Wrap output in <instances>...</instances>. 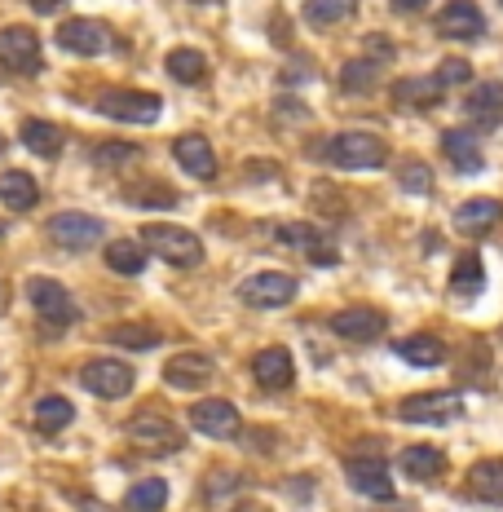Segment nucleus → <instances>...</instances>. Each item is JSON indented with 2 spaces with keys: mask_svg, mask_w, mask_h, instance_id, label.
<instances>
[{
  "mask_svg": "<svg viewBox=\"0 0 503 512\" xmlns=\"http://www.w3.org/2000/svg\"><path fill=\"white\" fill-rule=\"evenodd\" d=\"M142 248L155 252L159 261L177 265V270H195L203 261V239L181 226H168V221H151V226L142 230Z\"/></svg>",
  "mask_w": 503,
  "mask_h": 512,
  "instance_id": "nucleus-1",
  "label": "nucleus"
},
{
  "mask_svg": "<svg viewBox=\"0 0 503 512\" xmlns=\"http://www.w3.org/2000/svg\"><path fill=\"white\" fill-rule=\"evenodd\" d=\"M323 155L336 168L362 173V168H384V164H389V142L376 137V133H362V128H353V133H336V137H331Z\"/></svg>",
  "mask_w": 503,
  "mask_h": 512,
  "instance_id": "nucleus-2",
  "label": "nucleus"
},
{
  "mask_svg": "<svg viewBox=\"0 0 503 512\" xmlns=\"http://www.w3.org/2000/svg\"><path fill=\"white\" fill-rule=\"evenodd\" d=\"M27 301L36 309L40 318H45V327H67L80 318V305L71 301V292L62 287L58 279H49V274H31L27 279Z\"/></svg>",
  "mask_w": 503,
  "mask_h": 512,
  "instance_id": "nucleus-3",
  "label": "nucleus"
},
{
  "mask_svg": "<svg viewBox=\"0 0 503 512\" xmlns=\"http://www.w3.org/2000/svg\"><path fill=\"white\" fill-rule=\"evenodd\" d=\"M0 67H5L9 76H36V71L45 67V53H40L36 31L23 27V23L0 31Z\"/></svg>",
  "mask_w": 503,
  "mask_h": 512,
  "instance_id": "nucleus-4",
  "label": "nucleus"
},
{
  "mask_svg": "<svg viewBox=\"0 0 503 512\" xmlns=\"http://www.w3.org/2000/svg\"><path fill=\"white\" fill-rule=\"evenodd\" d=\"M124 433L142 455H173L186 446V433L173 420H164V415H137V420L124 424Z\"/></svg>",
  "mask_w": 503,
  "mask_h": 512,
  "instance_id": "nucleus-5",
  "label": "nucleus"
},
{
  "mask_svg": "<svg viewBox=\"0 0 503 512\" xmlns=\"http://www.w3.org/2000/svg\"><path fill=\"white\" fill-rule=\"evenodd\" d=\"M98 111L106 120H120V124H155L164 102L146 89H111L98 98Z\"/></svg>",
  "mask_w": 503,
  "mask_h": 512,
  "instance_id": "nucleus-6",
  "label": "nucleus"
},
{
  "mask_svg": "<svg viewBox=\"0 0 503 512\" xmlns=\"http://www.w3.org/2000/svg\"><path fill=\"white\" fill-rule=\"evenodd\" d=\"M239 301L252 309H283L296 301V279L283 270H261L239 283Z\"/></svg>",
  "mask_w": 503,
  "mask_h": 512,
  "instance_id": "nucleus-7",
  "label": "nucleus"
},
{
  "mask_svg": "<svg viewBox=\"0 0 503 512\" xmlns=\"http://www.w3.org/2000/svg\"><path fill=\"white\" fill-rule=\"evenodd\" d=\"M133 380H137L133 367H128V362H115V358H93L80 367V384L93 393V398H106V402L128 398Z\"/></svg>",
  "mask_w": 503,
  "mask_h": 512,
  "instance_id": "nucleus-8",
  "label": "nucleus"
},
{
  "mask_svg": "<svg viewBox=\"0 0 503 512\" xmlns=\"http://www.w3.org/2000/svg\"><path fill=\"white\" fill-rule=\"evenodd\" d=\"M398 415L406 424H451L464 415V398L451 389H442V393H415V398H406Z\"/></svg>",
  "mask_w": 503,
  "mask_h": 512,
  "instance_id": "nucleus-9",
  "label": "nucleus"
},
{
  "mask_svg": "<svg viewBox=\"0 0 503 512\" xmlns=\"http://www.w3.org/2000/svg\"><path fill=\"white\" fill-rule=\"evenodd\" d=\"M58 45L76 58H98V53L111 49V27L98 23V18H67L58 27Z\"/></svg>",
  "mask_w": 503,
  "mask_h": 512,
  "instance_id": "nucleus-10",
  "label": "nucleus"
},
{
  "mask_svg": "<svg viewBox=\"0 0 503 512\" xmlns=\"http://www.w3.org/2000/svg\"><path fill=\"white\" fill-rule=\"evenodd\" d=\"M239 407L226 398H203L190 407V429L203 433V437H217V442H226V437H239Z\"/></svg>",
  "mask_w": 503,
  "mask_h": 512,
  "instance_id": "nucleus-11",
  "label": "nucleus"
},
{
  "mask_svg": "<svg viewBox=\"0 0 503 512\" xmlns=\"http://www.w3.org/2000/svg\"><path fill=\"white\" fill-rule=\"evenodd\" d=\"M274 239L283 243V248L305 252L309 261H318V265H336V261H340V256H336V243H331L327 234L314 226V221H287V226L274 230Z\"/></svg>",
  "mask_w": 503,
  "mask_h": 512,
  "instance_id": "nucleus-12",
  "label": "nucleus"
},
{
  "mask_svg": "<svg viewBox=\"0 0 503 512\" xmlns=\"http://www.w3.org/2000/svg\"><path fill=\"white\" fill-rule=\"evenodd\" d=\"M49 239L58 248H71V252H84V248H98L102 243V221L89 217V212H58L49 221Z\"/></svg>",
  "mask_w": 503,
  "mask_h": 512,
  "instance_id": "nucleus-13",
  "label": "nucleus"
},
{
  "mask_svg": "<svg viewBox=\"0 0 503 512\" xmlns=\"http://www.w3.org/2000/svg\"><path fill=\"white\" fill-rule=\"evenodd\" d=\"M437 36L446 40H477L486 36V14H481L477 0H446L437 9Z\"/></svg>",
  "mask_w": 503,
  "mask_h": 512,
  "instance_id": "nucleus-14",
  "label": "nucleus"
},
{
  "mask_svg": "<svg viewBox=\"0 0 503 512\" xmlns=\"http://www.w3.org/2000/svg\"><path fill=\"white\" fill-rule=\"evenodd\" d=\"M331 332L340 340H353V345H371V340L384 336V314L380 309H367V305L340 309V314L331 318Z\"/></svg>",
  "mask_w": 503,
  "mask_h": 512,
  "instance_id": "nucleus-15",
  "label": "nucleus"
},
{
  "mask_svg": "<svg viewBox=\"0 0 503 512\" xmlns=\"http://www.w3.org/2000/svg\"><path fill=\"white\" fill-rule=\"evenodd\" d=\"M164 380L173 384V389H181V393H199V389H208V380H212V358H208V354H199V349L173 354V362L164 367Z\"/></svg>",
  "mask_w": 503,
  "mask_h": 512,
  "instance_id": "nucleus-16",
  "label": "nucleus"
},
{
  "mask_svg": "<svg viewBox=\"0 0 503 512\" xmlns=\"http://www.w3.org/2000/svg\"><path fill=\"white\" fill-rule=\"evenodd\" d=\"M252 376H256V384H261V389H270V393L292 389L296 362H292V354H287V349L270 345V349H261V354L252 358Z\"/></svg>",
  "mask_w": 503,
  "mask_h": 512,
  "instance_id": "nucleus-17",
  "label": "nucleus"
},
{
  "mask_svg": "<svg viewBox=\"0 0 503 512\" xmlns=\"http://www.w3.org/2000/svg\"><path fill=\"white\" fill-rule=\"evenodd\" d=\"M173 155H177V164L186 168L190 177H199V181H212V177H217V155H212V142H208V137L181 133L177 142H173Z\"/></svg>",
  "mask_w": 503,
  "mask_h": 512,
  "instance_id": "nucleus-18",
  "label": "nucleus"
},
{
  "mask_svg": "<svg viewBox=\"0 0 503 512\" xmlns=\"http://www.w3.org/2000/svg\"><path fill=\"white\" fill-rule=\"evenodd\" d=\"M503 221V204L499 199H468V204L455 208V230L464 239H481Z\"/></svg>",
  "mask_w": 503,
  "mask_h": 512,
  "instance_id": "nucleus-19",
  "label": "nucleus"
},
{
  "mask_svg": "<svg viewBox=\"0 0 503 512\" xmlns=\"http://www.w3.org/2000/svg\"><path fill=\"white\" fill-rule=\"evenodd\" d=\"M464 111L473 115L477 128H499L503 124V80H477Z\"/></svg>",
  "mask_w": 503,
  "mask_h": 512,
  "instance_id": "nucleus-20",
  "label": "nucleus"
},
{
  "mask_svg": "<svg viewBox=\"0 0 503 512\" xmlns=\"http://www.w3.org/2000/svg\"><path fill=\"white\" fill-rule=\"evenodd\" d=\"M345 477H349V486L358 490V495L384 499V504L393 499V477H389V468H384L380 460H349L345 464Z\"/></svg>",
  "mask_w": 503,
  "mask_h": 512,
  "instance_id": "nucleus-21",
  "label": "nucleus"
},
{
  "mask_svg": "<svg viewBox=\"0 0 503 512\" xmlns=\"http://www.w3.org/2000/svg\"><path fill=\"white\" fill-rule=\"evenodd\" d=\"M442 98H446V84L437 76H411L393 84V102L415 106V111H433V106H442Z\"/></svg>",
  "mask_w": 503,
  "mask_h": 512,
  "instance_id": "nucleus-22",
  "label": "nucleus"
},
{
  "mask_svg": "<svg viewBox=\"0 0 503 512\" xmlns=\"http://www.w3.org/2000/svg\"><path fill=\"white\" fill-rule=\"evenodd\" d=\"M464 490L490 508H503V460H477L468 468Z\"/></svg>",
  "mask_w": 503,
  "mask_h": 512,
  "instance_id": "nucleus-23",
  "label": "nucleus"
},
{
  "mask_svg": "<svg viewBox=\"0 0 503 512\" xmlns=\"http://www.w3.org/2000/svg\"><path fill=\"white\" fill-rule=\"evenodd\" d=\"M442 151L446 159H451V168L455 173H481V146H477V137H473V128H446L442 133Z\"/></svg>",
  "mask_w": 503,
  "mask_h": 512,
  "instance_id": "nucleus-24",
  "label": "nucleus"
},
{
  "mask_svg": "<svg viewBox=\"0 0 503 512\" xmlns=\"http://www.w3.org/2000/svg\"><path fill=\"white\" fill-rule=\"evenodd\" d=\"M0 204L9 212H31L40 204V181L23 173V168H9V173H0Z\"/></svg>",
  "mask_w": 503,
  "mask_h": 512,
  "instance_id": "nucleus-25",
  "label": "nucleus"
},
{
  "mask_svg": "<svg viewBox=\"0 0 503 512\" xmlns=\"http://www.w3.org/2000/svg\"><path fill=\"white\" fill-rule=\"evenodd\" d=\"M398 464H402L406 477H415V482H437L446 468V455L437 451V446H406L398 455Z\"/></svg>",
  "mask_w": 503,
  "mask_h": 512,
  "instance_id": "nucleus-26",
  "label": "nucleus"
},
{
  "mask_svg": "<svg viewBox=\"0 0 503 512\" xmlns=\"http://www.w3.org/2000/svg\"><path fill=\"white\" fill-rule=\"evenodd\" d=\"M393 354L402 362H411V367H442L446 362V345L437 336H402L398 345H393Z\"/></svg>",
  "mask_w": 503,
  "mask_h": 512,
  "instance_id": "nucleus-27",
  "label": "nucleus"
},
{
  "mask_svg": "<svg viewBox=\"0 0 503 512\" xmlns=\"http://www.w3.org/2000/svg\"><path fill=\"white\" fill-rule=\"evenodd\" d=\"M31 420H36L40 433H62L71 420H76V407H71L62 393H45V398L31 407Z\"/></svg>",
  "mask_w": 503,
  "mask_h": 512,
  "instance_id": "nucleus-28",
  "label": "nucleus"
},
{
  "mask_svg": "<svg viewBox=\"0 0 503 512\" xmlns=\"http://www.w3.org/2000/svg\"><path fill=\"white\" fill-rule=\"evenodd\" d=\"M164 71L173 76L177 84H203L208 80V58H203L199 49H190V45H181V49H173L164 58Z\"/></svg>",
  "mask_w": 503,
  "mask_h": 512,
  "instance_id": "nucleus-29",
  "label": "nucleus"
},
{
  "mask_svg": "<svg viewBox=\"0 0 503 512\" xmlns=\"http://www.w3.org/2000/svg\"><path fill=\"white\" fill-rule=\"evenodd\" d=\"M23 146L27 151H36V155H45V159H53L67 146V133H62L58 124H49V120H27L23 124Z\"/></svg>",
  "mask_w": 503,
  "mask_h": 512,
  "instance_id": "nucleus-30",
  "label": "nucleus"
},
{
  "mask_svg": "<svg viewBox=\"0 0 503 512\" xmlns=\"http://www.w3.org/2000/svg\"><path fill=\"white\" fill-rule=\"evenodd\" d=\"M102 256L115 274H142L146 270V248L137 239H111Z\"/></svg>",
  "mask_w": 503,
  "mask_h": 512,
  "instance_id": "nucleus-31",
  "label": "nucleus"
},
{
  "mask_svg": "<svg viewBox=\"0 0 503 512\" xmlns=\"http://www.w3.org/2000/svg\"><path fill=\"white\" fill-rule=\"evenodd\" d=\"M481 287H486V265H481L477 252H464L451 270V292L455 296H477Z\"/></svg>",
  "mask_w": 503,
  "mask_h": 512,
  "instance_id": "nucleus-32",
  "label": "nucleus"
},
{
  "mask_svg": "<svg viewBox=\"0 0 503 512\" xmlns=\"http://www.w3.org/2000/svg\"><path fill=\"white\" fill-rule=\"evenodd\" d=\"M164 504H168V482H164V477H146V482H137L124 495L128 512H159Z\"/></svg>",
  "mask_w": 503,
  "mask_h": 512,
  "instance_id": "nucleus-33",
  "label": "nucleus"
},
{
  "mask_svg": "<svg viewBox=\"0 0 503 512\" xmlns=\"http://www.w3.org/2000/svg\"><path fill=\"white\" fill-rule=\"evenodd\" d=\"M353 9H358V0H309V5H305V23L318 27V31H327V27L345 23Z\"/></svg>",
  "mask_w": 503,
  "mask_h": 512,
  "instance_id": "nucleus-34",
  "label": "nucleus"
},
{
  "mask_svg": "<svg viewBox=\"0 0 503 512\" xmlns=\"http://www.w3.org/2000/svg\"><path fill=\"white\" fill-rule=\"evenodd\" d=\"M376 76H380V62L353 58V62L340 67V89H345V93H371V89H376Z\"/></svg>",
  "mask_w": 503,
  "mask_h": 512,
  "instance_id": "nucleus-35",
  "label": "nucleus"
},
{
  "mask_svg": "<svg viewBox=\"0 0 503 512\" xmlns=\"http://www.w3.org/2000/svg\"><path fill=\"white\" fill-rule=\"evenodd\" d=\"M106 336H111V345H124V349H155L159 345V332L146 323H115Z\"/></svg>",
  "mask_w": 503,
  "mask_h": 512,
  "instance_id": "nucleus-36",
  "label": "nucleus"
},
{
  "mask_svg": "<svg viewBox=\"0 0 503 512\" xmlns=\"http://www.w3.org/2000/svg\"><path fill=\"white\" fill-rule=\"evenodd\" d=\"M398 186L406 195H428V190H433V168L420 164V159H406L398 168Z\"/></svg>",
  "mask_w": 503,
  "mask_h": 512,
  "instance_id": "nucleus-37",
  "label": "nucleus"
},
{
  "mask_svg": "<svg viewBox=\"0 0 503 512\" xmlns=\"http://www.w3.org/2000/svg\"><path fill=\"white\" fill-rule=\"evenodd\" d=\"M124 199H128V204H137V208H173L177 204V190H168V186H159V181H151L146 190H124Z\"/></svg>",
  "mask_w": 503,
  "mask_h": 512,
  "instance_id": "nucleus-38",
  "label": "nucleus"
},
{
  "mask_svg": "<svg viewBox=\"0 0 503 512\" xmlns=\"http://www.w3.org/2000/svg\"><path fill=\"white\" fill-rule=\"evenodd\" d=\"M437 80L442 84H473V67H468L464 58H446L442 67H437Z\"/></svg>",
  "mask_w": 503,
  "mask_h": 512,
  "instance_id": "nucleus-39",
  "label": "nucleus"
},
{
  "mask_svg": "<svg viewBox=\"0 0 503 512\" xmlns=\"http://www.w3.org/2000/svg\"><path fill=\"white\" fill-rule=\"evenodd\" d=\"M98 164H133L137 159V146H128V142H106V146H98Z\"/></svg>",
  "mask_w": 503,
  "mask_h": 512,
  "instance_id": "nucleus-40",
  "label": "nucleus"
},
{
  "mask_svg": "<svg viewBox=\"0 0 503 512\" xmlns=\"http://www.w3.org/2000/svg\"><path fill=\"white\" fill-rule=\"evenodd\" d=\"M362 45H367V58H371V62H393V53H398L389 36H367Z\"/></svg>",
  "mask_w": 503,
  "mask_h": 512,
  "instance_id": "nucleus-41",
  "label": "nucleus"
},
{
  "mask_svg": "<svg viewBox=\"0 0 503 512\" xmlns=\"http://www.w3.org/2000/svg\"><path fill=\"white\" fill-rule=\"evenodd\" d=\"M393 9H398V14H420V9L428 5V0H389Z\"/></svg>",
  "mask_w": 503,
  "mask_h": 512,
  "instance_id": "nucleus-42",
  "label": "nucleus"
},
{
  "mask_svg": "<svg viewBox=\"0 0 503 512\" xmlns=\"http://www.w3.org/2000/svg\"><path fill=\"white\" fill-rule=\"evenodd\" d=\"M31 9H36V14H53V9H62L67 5V0H27Z\"/></svg>",
  "mask_w": 503,
  "mask_h": 512,
  "instance_id": "nucleus-43",
  "label": "nucleus"
},
{
  "mask_svg": "<svg viewBox=\"0 0 503 512\" xmlns=\"http://www.w3.org/2000/svg\"><path fill=\"white\" fill-rule=\"evenodd\" d=\"M234 512H265V508H261V504H239Z\"/></svg>",
  "mask_w": 503,
  "mask_h": 512,
  "instance_id": "nucleus-44",
  "label": "nucleus"
},
{
  "mask_svg": "<svg viewBox=\"0 0 503 512\" xmlns=\"http://www.w3.org/2000/svg\"><path fill=\"white\" fill-rule=\"evenodd\" d=\"M195 5H221V0H195Z\"/></svg>",
  "mask_w": 503,
  "mask_h": 512,
  "instance_id": "nucleus-45",
  "label": "nucleus"
},
{
  "mask_svg": "<svg viewBox=\"0 0 503 512\" xmlns=\"http://www.w3.org/2000/svg\"><path fill=\"white\" fill-rule=\"evenodd\" d=\"M0 151H5V137H0Z\"/></svg>",
  "mask_w": 503,
  "mask_h": 512,
  "instance_id": "nucleus-46",
  "label": "nucleus"
},
{
  "mask_svg": "<svg viewBox=\"0 0 503 512\" xmlns=\"http://www.w3.org/2000/svg\"><path fill=\"white\" fill-rule=\"evenodd\" d=\"M0 292H5V287H0ZM0 301H5V296H0Z\"/></svg>",
  "mask_w": 503,
  "mask_h": 512,
  "instance_id": "nucleus-47",
  "label": "nucleus"
},
{
  "mask_svg": "<svg viewBox=\"0 0 503 512\" xmlns=\"http://www.w3.org/2000/svg\"><path fill=\"white\" fill-rule=\"evenodd\" d=\"M499 5H503V0H499Z\"/></svg>",
  "mask_w": 503,
  "mask_h": 512,
  "instance_id": "nucleus-48",
  "label": "nucleus"
}]
</instances>
